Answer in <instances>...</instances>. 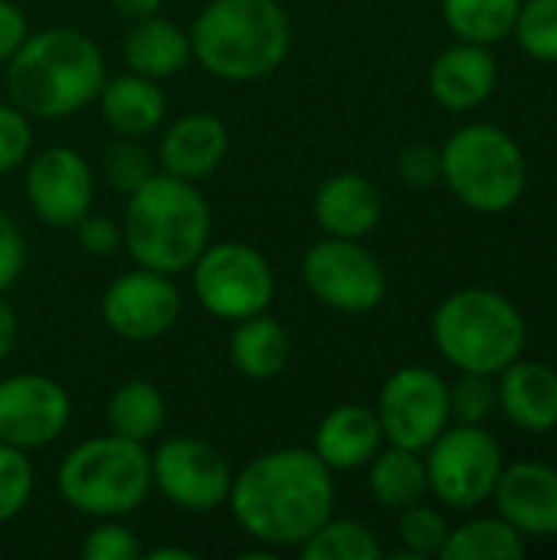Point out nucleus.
I'll use <instances>...</instances> for the list:
<instances>
[{
    "instance_id": "obj_38",
    "label": "nucleus",
    "mask_w": 557,
    "mask_h": 560,
    "mask_svg": "<svg viewBox=\"0 0 557 560\" xmlns=\"http://www.w3.org/2000/svg\"><path fill=\"white\" fill-rule=\"evenodd\" d=\"M76 240L79 246L89 253V256H98V259H108L121 249V223L102 217V213H85L79 223H76Z\"/></svg>"
},
{
    "instance_id": "obj_37",
    "label": "nucleus",
    "mask_w": 557,
    "mask_h": 560,
    "mask_svg": "<svg viewBox=\"0 0 557 560\" xmlns=\"http://www.w3.org/2000/svg\"><path fill=\"white\" fill-rule=\"evenodd\" d=\"M397 174L407 187L414 190H427L440 180L443 167H440V151L430 148V144H407L401 154H397Z\"/></svg>"
},
{
    "instance_id": "obj_10",
    "label": "nucleus",
    "mask_w": 557,
    "mask_h": 560,
    "mask_svg": "<svg viewBox=\"0 0 557 560\" xmlns=\"http://www.w3.org/2000/svg\"><path fill=\"white\" fill-rule=\"evenodd\" d=\"M430 492L450 509H473L486 502L502 472V450L479 423L446 427L427 446Z\"/></svg>"
},
{
    "instance_id": "obj_5",
    "label": "nucleus",
    "mask_w": 557,
    "mask_h": 560,
    "mask_svg": "<svg viewBox=\"0 0 557 560\" xmlns=\"http://www.w3.org/2000/svg\"><path fill=\"white\" fill-rule=\"evenodd\" d=\"M59 499L85 518H128L151 489V453L144 443L105 433L76 443L56 469Z\"/></svg>"
},
{
    "instance_id": "obj_27",
    "label": "nucleus",
    "mask_w": 557,
    "mask_h": 560,
    "mask_svg": "<svg viewBox=\"0 0 557 560\" xmlns=\"http://www.w3.org/2000/svg\"><path fill=\"white\" fill-rule=\"evenodd\" d=\"M443 560H522L525 541L506 518H476L446 535Z\"/></svg>"
},
{
    "instance_id": "obj_14",
    "label": "nucleus",
    "mask_w": 557,
    "mask_h": 560,
    "mask_svg": "<svg viewBox=\"0 0 557 560\" xmlns=\"http://www.w3.org/2000/svg\"><path fill=\"white\" fill-rule=\"evenodd\" d=\"M23 190L39 223L53 230H76L95 203V174L76 148L53 144L26 158Z\"/></svg>"
},
{
    "instance_id": "obj_25",
    "label": "nucleus",
    "mask_w": 557,
    "mask_h": 560,
    "mask_svg": "<svg viewBox=\"0 0 557 560\" xmlns=\"http://www.w3.org/2000/svg\"><path fill=\"white\" fill-rule=\"evenodd\" d=\"M164 420H167V400L161 387L151 384L148 377L121 381L105 400V423L108 433L115 436L148 443L164 430Z\"/></svg>"
},
{
    "instance_id": "obj_44",
    "label": "nucleus",
    "mask_w": 557,
    "mask_h": 560,
    "mask_svg": "<svg viewBox=\"0 0 557 560\" xmlns=\"http://www.w3.org/2000/svg\"><path fill=\"white\" fill-rule=\"evenodd\" d=\"M279 3H286V0H279Z\"/></svg>"
},
{
    "instance_id": "obj_13",
    "label": "nucleus",
    "mask_w": 557,
    "mask_h": 560,
    "mask_svg": "<svg viewBox=\"0 0 557 560\" xmlns=\"http://www.w3.org/2000/svg\"><path fill=\"white\" fill-rule=\"evenodd\" d=\"M98 312L112 335L144 345L174 331L184 312V299L174 276L135 266L131 272H121L108 282Z\"/></svg>"
},
{
    "instance_id": "obj_26",
    "label": "nucleus",
    "mask_w": 557,
    "mask_h": 560,
    "mask_svg": "<svg viewBox=\"0 0 557 560\" xmlns=\"http://www.w3.org/2000/svg\"><path fill=\"white\" fill-rule=\"evenodd\" d=\"M368 489L381 509L404 512L430 492L427 482V463L420 453L404 450V446H387L378 450V456L368 463Z\"/></svg>"
},
{
    "instance_id": "obj_28",
    "label": "nucleus",
    "mask_w": 557,
    "mask_h": 560,
    "mask_svg": "<svg viewBox=\"0 0 557 560\" xmlns=\"http://www.w3.org/2000/svg\"><path fill=\"white\" fill-rule=\"evenodd\" d=\"M522 0H443L446 26L466 43H502L519 20Z\"/></svg>"
},
{
    "instance_id": "obj_7",
    "label": "nucleus",
    "mask_w": 557,
    "mask_h": 560,
    "mask_svg": "<svg viewBox=\"0 0 557 560\" xmlns=\"http://www.w3.org/2000/svg\"><path fill=\"white\" fill-rule=\"evenodd\" d=\"M446 187L469 210L502 213L525 190V154L515 138L496 125H466L440 148Z\"/></svg>"
},
{
    "instance_id": "obj_33",
    "label": "nucleus",
    "mask_w": 557,
    "mask_h": 560,
    "mask_svg": "<svg viewBox=\"0 0 557 560\" xmlns=\"http://www.w3.org/2000/svg\"><path fill=\"white\" fill-rule=\"evenodd\" d=\"M515 36L538 62H557V0H529L519 10Z\"/></svg>"
},
{
    "instance_id": "obj_19",
    "label": "nucleus",
    "mask_w": 557,
    "mask_h": 560,
    "mask_svg": "<svg viewBox=\"0 0 557 560\" xmlns=\"http://www.w3.org/2000/svg\"><path fill=\"white\" fill-rule=\"evenodd\" d=\"M381 443H384V430L371 407L338 404L318 420L312 450L332 472H355L378 456Z\"/></svg>"
},
{
    "instance_id": "obj_15",
    "label": "nucleus",
    "mask_w": 557,
    "mask_h": 560,
    "mask_svg": "<svg viewBox=\"0 0 557 560\" xmlns=\"http://www.w3.org/2000/svg\"><path fill=\"white\" fill-rule=\"evenodd\" d=\"M72 420V400L46 374H13L0 381V443L43 450L56 443Z\"/></svg>"
},
{
    "instance_id": "obj_30",
    "label": "nucleus",
    "mask_w": 557,
    "mask_h": 560,
    "mask_svg": "<svg viewBox=\"0 0 557 560\" xmlns=\"http://www.w3.org/2000/svg\"><path fill=\"white\" fill-rule=\"evenodd\" d=\"M102 180L118 190V194H135L138 187H144L161 167L158 158L141 144V138H118L102 151Z\"/></svg>"
},
{
    "instance_id": "obj_34",
    "label": "nucleus",
    "mask_w": 557,
    "mask_h": 560,
    "mask_svg": "<svg viewBox=\"0 0 557 560\" xmlns=\"http://www.w3.org/2000/svg\"><path fill=\"white\" fill-rule=\"evenodd\" d=\"M144 545L121 518H95L92 532L82 541L85 560H141Z\"/></svg>"
},
{
    "instance_id": "obj_11",
    "label": "nucleus",
    "mask_w": 557,
    "mask_h": 560,
    "mask_svg": "<svg viewBox=\"0 0 557 560\" xmlns=\"http://www.w3.org/2000/svg\"><path fill=\"white\" fill-rule=\"evenodd\" d=\"M233 469L227 456L197 436H167L151 453V489L181 512L210 515L227 505Z\"/></svg>"
},
{
    "instance_id": "obj_41",
    "label": "nucleus",
    "mask_w": 557,
    "mask_h": 560,
    "mask_svg": "<svg viewBox=\"0 0 557 560\" xmlns=\"http://www.w3.org/2000/svg\"><path fill=\"white\" fill-rule=\"evenodd\" d=\"M16 335H20L16 312H13V305L0 295V364L10 358V351H13V345H16Z\"/></svg>"
},
{
    "instance_id": "obj_32",
    "label": "nucleus",
    "mask_w": 557,
    "mask_h": 560,
    "mask_svg": "<svg viewBox=\"0 0 557 560\" xmlns=\"http://www.w3.org/2000/svg\"><path fill=\"white\" fill-rule=\"evenodd\" d=\"M36 472L26 450L0 443V525L20 518L33 499Z\"/></svg>"
},
{
    "instance_id": "obj_17",
    "label": "nucleus",
    "mask_w": 557,
    "mask_h": 560,
    "mask_svg": "<svg viewBox=\"0 0 557 560\" xmlns=\"http://www.w3.org/2000/svg\"><path fill=\"white\" fill-rule=\"evenodd\" d=\"M499 515L522 535H557V469L542 463H515L499 472L492 489Z\"/></svg>"
},
{
    "instance_id": "obj_20",
    "label": "nucleus",
    "mask_w": 557,
    "mask_h": 560,
    "mask_svg": "<svg viewBox=\"0 0 557 560\" xmlns=\"http://www.w3.org/2000/svg\"><path fill=\"white\" fill-rule=\"evenodd\" d=\"M98 115L118 138H151L167 121V95L158 79L121 72L108 75L98 92Z\"/></svg>"
},
{
    "instance_id": "obj_29",
    "label": "nucleus",
    "mask_w": 557,
    "mask_h": 560,
    "mask_svg": "<svg viewBox=\"0 0 557 560\" xmlns=\"http://www.w3.org/2000/svg\"><path fill=\"white\" fill-rule=\"evenodd\" d=\"M305 560H378L381 545L374 532L355 518H328L322 522L299 548Z\"/></svg>"
},
{
    "instance_id": "obj_31",
    "label": "nucleus",
    "mask_w": 557,
    "mask_h": 560,
    "mask_svg": "<svg viewBox=\"0 0 557 560\" xmlns=\"http://www.w3.org/2000/svg\"><path fill=\"white\" fill-rule=\"evenodd\" d=\"M397 535H401L404 551H397L394 558L427 560L433 558V555H440V548L446 545L450 525H446V518L437 509H427L423 502H417V505H410V509L401 512Z\"/></svg>"
},
{
    "instance_id": "obj_42",
    "label": "nucleus",
    "mask_w": 557,
    "mask_h": 560,
    "mask_svg": "<svg viewBox=\"0 0 557 560\" xmlns=\"http://www.w3.org/2000/svg\"><path fill=\"white\" fill-rule=\"evenodd\" d=\"M108 3H112V10H115L118 16H125L128 23L144 20V16H154V13H161V7H164V0H108Z\"/></svg>"
},
{
    "instance_id": "obj_4",
    "label": "nucleus",
    "mask_w": 557,
    "mask_h": 560,
    "mask_svg": "<svg viewBox=\"0 0 557 560\" xmlns=\"http://www.w3.org/2000/svg\"><path fill=\"white\" fill-rule=\"evenodd\" d=\"M187 33L194 62L223 82H259L292 49V20L279 0H210Z\"/></svg>"
},
{
    "instance_id": "obj_35",
    "label": "nucleus",
    "mask_w": 557,
    "mask_h": 560,
    "mask_svg": "<svg viewBox=\"0 0 557 560\" xmlns=\"http://www.w3.org/2000/svg\"><path fill=\"white\" fill-rule=\"evenodd\" d=\"M496 407V387L489 374L460 371L456 384H450V417L460 423H483Z\"/></svg>"
},
{
    "instance_id": "obj_39",
    "label": "nucleus",
    "mask_w": 557,
    "mask_h": 560,
    "mask_svg": "<svg viewBox=\"0 0 557 560\" xmlns=\"http://www.w3.org/2000/svg\"><path fill=\"white\" fill-rule=\"evenodd\" d=\"M26 266V243H23V233L16 226V220L0 210V295L20 279Z\"/></svg>"
},
{
    "instance_id": "obj_2",
    "label": "nucleus",
    "mask_w": 557,
    "mask_h": 560,
    "mask_svg": "<svg viewBox=\"0 0 557 560\" xmlns=\"http://www.w3.org/2000/svg\"><path fill=\"white\" fill-rule=\"evenodd\" d=\"M3 69L7 102H13L30 121L72 118L98 98L108 79L102 46L76 26L30 33Z\"/></svg>"
},
{
    "instance_id": "obj_43",
    "label": "nucleus",
    "mask_w": 557,
    "mask_h": 560,
    "mask_svg": "<svg viewBox=\"0 0 557 560\" xmlns=\"http://www.w3.org/2000/svg\"><path fill=\"white\" fill-rule=\"evenodd\" d=\"M141 560H197V551L174 548V545H158V548H144Z\"/></svg>"
},
{
    "instance_id": "obj_9",
    "label": "nucleus",
    "mask_w": 557,
    "mask_h": 560,
    "mask_svg": "<svg viewBox=\"0 0 557 560\" xmlns=\"http://www.w3.org/2000/svg\"><path fill=\"white\" fill-rule=\"evenodd\" d=\"M302 285L309 295L341 315H368L387 295L384 266L361 240L325 236L302 256Z\"/></svg>"
},
{
    "instance_id": "obj_18",
    "label": "nucleus",
    "mask_w": 557,
    "mask_h": 560,
    "mask_svg": "<svg viewBox=\"0 0 557 560\" xmlns=\"http://www.w3.org/2000/svg\"><path fill=\"white\" fill-rule=\"evenodd\" d=\"M384 213L381 190L361 177V174H332L328 180L318 184L312 197V217L325 236H341V240H364L368 233L378 230Z\"/></svg>"
},
{
    "instance_id": "obj_23",
    "label": "nucleus",
    "mask_w": 557,
    "mask_h": 560,
    "mask_svg": "<svg viewBox=\"0 0 557 560\" xmlns=\"http://www.w3.org/2000/svg\"><path fill=\"white\" fill-rule=\"evenodd\" d=\"M496 404L502 413L529 430V433H548L557 427V374L535 361H512L506 371H499Z\"/></svg>"
},
{
    "instance_id": "obj_24",
    "label": "nucleus",
    "mask_w": 557,
    "mask_h": 560,
    "mask_svg": "<svg viewBox=\"0 0 557 560\" xmlns=\"http://www.w3.org/2000/svg\"><path fill=\"white\" fill-rule=\"evenodd\" d=\"M227 354L240 377L253 384H266V381H276L289 368L292 338L279 318H272L269 312H259L243 322H233Z\"/></svg>"
},
{
    "instance_id": "obj_40",
    "label": "nucleus",
    "mask_w": 557,
    "mask_h": 560,
    "mask_svg": "<svg viewBox=\"0 0 557 560\" xmlns=\"http://www.w3.org/2000/svg\"><path fill=\"white\" fill-rule=\"evenodd\" d=\"M26 36H30V23L23 7L13 0H0V66L10 62V56L23 46Z\"/></svg>"
},
{
    "instance_id": "obj_1",
    "label": "nucleus",
    "mask_w": 557,
    "mask_h": 560,
    "mask_svg": "<svg viewBox=\"0 0 557 560\" xmlns=\"http://www.w3.org/2000/svg\"><path fill=\"white\" fill-rule=\"evenodd\" d=\"M227 509L246 538L286 551L299 548L335 512V472L309 446L259 453L233 472Z\"/></svg>"
},
{
    "instance_id": "obj_8",
    "label": "nucleus",
    "mask_w": 557,
    "mask_h": 560,
    "mask_svg": "<svg viewBox=\"0 0 557 560\" xmlns=\"http://www.w3.org/2000/svg\"><path fill=\"white\" fill-rule=\"evenodd\" d=\"M187 272L197 305L220 322H243L269 312L276 299L272 266L253 243L210 240Z\"/></svg>"
},
{
    "instance_id": "obj_12",
    "label": "nucleus",
    "mask_w": 557,
    "mask_h": 560,
    "mask_svg": "<svg viewBox=\"0 0 557 560\" xmlns=\"http://www.w3.org/2000/svg\"><path fill=\"white\" fill-rule=\"evenodd\" d=\"M384 440L423 453L450 423V384L430 368L394 371L374 407Z\"/></svg>"
},
{
    "instance_id": "obj_22",
    "label": "nucleus",
    "mask_w": 557,
    "mask_h": 560,
    "mask_svg": "<svg viewBox=\"0 0 557 560\" xmlns=\"http://www.w3.org/2000/svg\"><path fill=\"white\" fill-rule=\"evenodd\" d=\"M121 59H125L128 72L164 82V79L184 72L187 62H194L190 33L161 13L135 20L121 36Z\"/></svg>"
},
{
    "instance_id": "obj_21",
    "label": "nucleus",
    "mask_w": 557,
    "mask_h": 560,
    "mask_svg": "<svg viewBox=\"0 0 557 560\" xmlns=\"http://www.w3.org/2000/svg\"><path fill=\"white\" fill-rule=\"evenodd\" d=\"M499 79V66L483 43H456L430 66V92L450 112H469L483 105Z\"/></svg>"
},
{
    "instance_id": "obj_36",
    "label": "nucleus",
    "mask_w": 557,
    "mask_h": 560,
    "mask_svg": "<svg viewBox=\"0 0 557 560\" xmlns=\"http://www.w3.org/2000/svg\"><path fill=\"white\" fill-rule=\"evenodd\" d=\"M30 151H33L30 118L13 102H0V177L23 167Z\"/></svg>"
},
{
    "instance_id": "obj_6",
    "label": "nucleus",
    "mask_w": 557,
    "mask_h": 560,
    "mask_svg": "<svg viewBox=\"0 0 557 560\" xmlns=\"http://www.w3.org/2000/svg\"><path fill=\"white\" fill-rule=\"evenodd\" d=\"M433 341L453 368L492 377L519 361L525 348V322L506 295L463 289L440 302L433 315Z\"/></svg>"
},
{
    "instance_id": "obj_3",
    "label": "nucleus",
    "mask_w": 557,
    "mask_h": 560,
    "mask_svg": "<svg viewBox=\"0 0 557 560\" xmlns=\"http://www.w3.org/2000/svg\"><path fill=\"white\" fill-rule=\"evenodd\" d=\"M213 240V210L194 180L154 174L128 194L121 213V249L135 266L181 276Z\"/></svg>"
},
{
    "instance_id": "obj_16",
    "label": "nucleus",
    "mask_w": 557,
    "mask_h": 560,
    "mask_svg": "<svg viewBox=\"0 0 557 560\" xmlns=\"http://www.w3.org/2000/svg\"><path fill=\"white\" fill-rule=\"evenodd\" d=\"M230 154V131L210 112H187L158 131V167L181 180H207Z\"/></svg>"
}]
</instances>
